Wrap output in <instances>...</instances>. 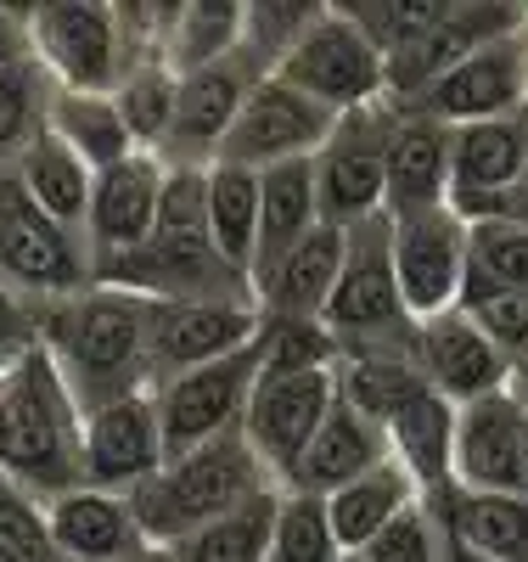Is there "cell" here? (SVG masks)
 I'll use <instances>...</instances> for the list:
<instances>
[{
  "label": "cell",
  "mask_w": 528,
  "mask_h": 562,
  "mask_svg": "<svg viewBox=\"0 0 528 562\" xmlns=\"http://www.w3.org/2000/svg\"><path fill=\"white\" fill-rule=\"evenodd\" d=\"M147 326H153V299L96 281V288L63 304H40V349L57 360L79 411H90L119 394L153 389Z\"/></svg>",
  "instance_id": "6da1fadb"
},
{
  "label": "cell",
  "mask_w": 528,
  "mask_h": 562,
  "mask_svg": "<svg viewBox=\"0 0 528 562\" xmlns=\"http://www.w3.org/2000/svg\"><path fill=\"white\" fill-rule=\"evenodd\" d=\"M79 428L85 411L63 383L57 360L29 349L23 366L0 383V479L40 506L79 490Z\"/></svg>",
  "instance_id": "7a4b0ae2"
},
{
  "label": "cell",
  "mask_w": 528,
  "mask_h": 562,
  "mask_svg": "<svg viewBox=\"0 0 528 562\" xmlns=\"http://www.w3.org/2000/svg\"><path fill=\"white\" fill-rule=\"evenodd\" d=\"M265 490H281V484L270 479V467L259 461L248 434L236 428L203 450H191V456H175L153 484H141L130 495V506L141 518V535L153 546H175L191 529L225 518V512H236L243 501H254Z\"/></svg>",
  "instance_id": "3957f363"
},
{
  "label": "cell",
  "mask_w": 528,
  "mask_h": 562,
  "mask_svg": "<svg viewBox=\"0 0 528 562\" xmlns=\"http://www.w3.org/2000/svg\"><path fill=\"white\" fill-rule=\"evenodd\" d=\"M29 57L57 90H85V97H113L124 74L135 68L130 34L119 7L96 0H52V7H23Z\"/></svg>",
  "instance_id": "277c9868"
},
{
  "label": "cell",
  "mask_w": 528,
  "mask_h": 562,
  "mask_svg": "<svg viewBox=\"0 0 528 562\" xmlns=\"http://www.w3.org/2000/svg\"><path fill=\"white\" fill-rule=\"evenodd\" d=\"M0 288H12L34 304H63L96 288L85 237L63 231L52 214H40L12 169H0Z\"/></svg>",
  "instance_id": "5b68a950"
},
{
  "label": "cell",
  "mask_w": 528,
  "mask_h": 562,
  "mask_svg": "<svg viewBox=\"0 0 528 562\" xmlns=\"http://www.w3.org/2000/svg\"><path fill=\"white\" fill-rule=\"evenodd\" d=\"M276 79L304 90L310 102L332 108L338 119L389 102V63H382V52L360 34V23L344 7H321L310 18L299 45L281 57Z\"/></svg>",
  "instance_id": "8992f818"
},
{
  "label": "cell",
  "mask_w": 528,
  "mask_h": 562,
  "mask_svg": "<svg viewBox=\"0 0 528 562\" xmlns=\"http://www.w3.org/2000/svg\"><path fill=\"white\" fill-rule=\"evenodd\" d=\"M321 326L338 344L400 338L416 326L405 315V293H400V276H394V220L389 214H371V220L349 225L344 276H338V293H332Z\"/></svg>",
  "instance_id": "52a82bcc"
},
{
  "label": "cell",
  "mask_w": 528,
  "mask_h": 562,
  "mask_svg": "<svg viewBox=\"0 0 528 562\" xmlns=\"http://www.w3.org/2000/svg\"><path fill=\"white\" fill-rule=\"evenodd\" d=\"M102 288H124L153 304H186V299H254V281L231 270L209 237H164L153 231L141 248L108 259L96 270Z\"/></svg>",
  "instance_id": "ba28073f"
},
{
  "label": "cell",
  "mask_w": 528,
  "mask_h": 562,
  "mask_svg": "<svg viewBox=\"0 0 528 562\" xmlns=\"http://www.w3.org/2000/svg\"><path fill=\"white\" fill-rule=\"evenodd\" d=\"M467 270H472V225L450 203L394 220V276L405 293V315L416 326L467 304Z\"/></svg>",
  "instance_id": "9c48e42d"
},
{
  "label": "cell",
  "mask_w": 528,
  "mask_h": 562,
  "mask_svg": "<svg viewBox=\"0 0 528 562\" xmlns=\"http://www.w3.org/2000/svg\"><path fill=\"white\" fill-rule=\"evenodd\" d=\"M254 383H259V344L231 355V360H214V366H198V371H180V378L158 383L153 400H158V422H164V450L169 461L175 456H191L225 434L243 428L248 416V400H254Z\"/></svg>",
  "instance_id": "30bf717a"
},
{
  "label": "cell",
  "mask_w": 528,
  "mask_h": 562,
  "mask_svg": "<svg viewBox=\"0 0 528 562\" xmlns=\"http://www.w3.org/2000/svg\"><path fill=\"white\" fill-rule=\"evenodd\" d=\"M389 124H394V102L344 113L332 140L315 153V186H321L326 225L349 231V225L382 214V198H389Z\"/></svg>",
  "instance_id": "8fae6325"
},
{
  "label": "cell",
  "mask_w": 528,
  "mask_h": 562,
  "mask_svg": "<svg viewBox=\"0 0 528 562\" xmlns=\"http://www.w3.org/2000/svg\"><path fill=\"white\" fill-rule=\"evenodd\" d=\"M169 467L164 450V422H158V400L153 389L141 394H119L108 405L85 411L79 428V473L90 490H113V495H135L141 484H153Z\"/></svg>",
  "instance_id": "7c38bea8"
},
{
  "label": "cell",
  "mask_w": 528,
  "mask_h": 562,
  "mask_svg": "<svg viewBox=\"0 0 528 562\" xmlns=\"http://www.w3.org/2000/svg\"><path fill=\"white\" fill-rule=\"evenodd\" d=\"M265 333V315L254 299H186V304H153V326H147V371L153 389L198 371L214 360H231L254 349Z\"/></svg>",
  "instance_id": "4fadbf2b"
},
{
  "label": "cell",
  "mask_w": 528,
  "mask_h": 562,
  "mask_svg": "<svg viewBox=\"0 0 528 562\" xmlns=\"http://www.w3.org/2000/svg\"><path fill=\"white\" fill-rule=\"evenodd\" d=\"M338 405V366L332 371H259L243 434L270 467V479L287 490L293 467L304 461L310 439L321 434V422Z\"/></svg>",
  "instance_id": "5bb4252c"
},
{
  "label": "cell",
  "mask_w": 528,
  "mask_h": 562,
  "mask_svg": "<svg viewBox=\"0 0 528 562\" xmlns=\"http://www.w3.org/2000/svg\"><path fill=\"white\" fill-rule=\"evenodd\" d=\"M332 130H338V113L310 102L304 90L281 85L276 74H265L214 164H243L254 175L281 169V164H304L332 140Z\"/></svg>",
  "instance_id": "9a60e30c"
},
{
  "label": "cell",
  "mask_w": 528,
  "mask_h": 562,
  "mask_svg": "<svg viewBox=\"0 0 528 562\" xmlns=\"http://www.w3.org/2000/svg\"><path fill=\"white\" fill-rule=\"evenodd\" d=\"M528 29V7H506V0H450L439 12V23L427 29L405 57L389 63V102L411 108L427 85H439L450 68H461L467 57L490 52L495 40Z\"/></svg>",
  "instance_id": "2e32d148"
},
{
  "label": "cell",
  "mask_w": 528,
  "mask_h": 562,
  "mask_svg": "<svg viewBox=\"0 0 528 562\" xmlns=\"http://www.w3.org/2000/svg\"><path fill=\"white\" fill-rule=\"evenodd\" d=\"M259 63L248 52H236L214 68H198V74H180V102H175V130L164 140V164H214L220 147L231 140L236 119H243L254 85H259Z\"/></svg>",
  "instance_id": "e0dca14e"
},
{
  "label": "cell",
  "mask_w": 528,
  "mask_h": 562,
  "mask_svg": "<svg viewBox=\"0 0 528 562\" xmlns=\"http://www.w3.org/2000/svg\"><path fill=\"white\" fill-rule=\"evenodd\" d=\"M411 108L434 113L450 130L506 119V113H528V29L495 40L490 52H478L461 68H450L439 85H427Z\"/></svg>",
  "instance_id": "ac0fdd59"
},
{
  "label": "cell",
  "mask_w": 528,
  "mask_h": 562,
  "mask_svg": "<svg viewBox=\"0 0 528 562\" xmlns=\"http://www.w3.org/2000/svg\"><path fill=\"white\" fill-rule=\"evenodd\" d=\"M467 495H528V411L512 394L461 405L456 422V479Z\"/></svg>",
  "instance_id": "d6986e66"
},
{
  "label": "cell",
  "mask_w": 528,
  "mask_h": 562,
  "mask_svg": "<svg viewBox=\"0 0 528 562\" xmlns=\"http://www.w3.org/2000/svg\"><path fill=\"white\" fill-rule=\"evenodd\" d=\"M416 366L427 389L445 394L450 405H478L490 394H506L512 383V360L490 344V333L467 310H450L439 321L416 326Z\"/></svg>",
  "instance_id": "ffe728a7"
},
{
  "label": "cell",
  "mask_w": 528,
  "mask_h": 562,
  "mask_svg": "<svg viewBox=\"0 0 528 562\" xmlns=\"http://www.w3.org/2000/svg\"><path fill=\"white\" fill-rule=\"evenodd\" d=\"M158 198H164V158L158 153H135V158L96 175L90 225H85V248H90L96 270L153 237L158 231Z\"/></svg>",
  "instance_id": "44dd1931"
},
{
  "label": "cell",
  "mask_w": 528,
  "mask_h": 562,
  "mask_svg": "<svg viewBox=\"0 0 528 562\" xmlns=\"http://www.w3.org/2000/svg\"><path fill=\"white\" fill-rule=\"evenodd\" d=\"M450 147L456 130L439 124L422 108H394L389 124V198H382V214L389 220H411L427 209L450 203Z\"/></svg>",
  "instance_id": "7402d4cb"
},
{
  "label": "cell",
  "mask_w": 528,
  "mask_h": 562,
  "mask_svg": "<svg viewBox=\"0 0 528 562\" xmlns=\"http://www.w3.org/2000/svg\"><path fill=\"white\" fill-rule=\"evenodd\" d=\"M427 394V378L416 366V326L400 338H355L338 344V400L360 411L366 422L389 428V422Z\"/></svg>",
  "instance_id": "603a6c76"
},
{
  "label": "cell",
  "mask_w": 528,
  "mask_h": 562,
  "mask_svg": "<svg viewBox=\"0 0 528 562\" xmlns=\"http://www.w3.org/2000/svg\"><path fill=\"white\" fill-rule=\"evenodd\" d=\"M45 529H52V546L63 562H130L141 546H153L141 535L130 495L90 490V484L45 501Z\"/></svg>",
  "instance_id": "cb8c5ba5"
},
{
  "label": "cell",
  "mask_w": 528,
  "mask_h": 562,
  "mask_svg": "<svg viewBox=\"0 0 528 562\" xmlns=\"http://www.w3.org/2000/svg\"><path fill=\"white\" fill-rule=\"evenodd\" d=\"M344 254H349V231L344 225H315L310 237L254 288L259 315L265 321H321L332 293H338Z\"/></svg>",
  "instance_id": "d4e9b609"
},
{
  "label": "cell",
  "mask_w": 528,
  "mask_h": 562,
  "mask_svg": "<svg viewBox=\"0 0 528 562\" xmlns=\"http://www.w3.org/2000/svg\"><path fill=\"white\" fill-rule=\"evenodd\" d=\"M528 180V113L461 124L450 147V209H472L506 186Z\"/></svg>",
  "instance_id": "484cf974"
},
{
  "label": "cell",
  "mask_w": 528,
  "mask_h": 562,
  "mask_svg": "<svg viewBox=\"0 0 528 562\" xmlns=\"http://www.w3.org/2000/svg\"><path fill=\"white\" fill-rule=\"evenodd\" d=\"M394 450H389V428H377V422H366L360 411H349L344 400L332 405V416L321 422V434L310 439L304 461L293 467V479H287V490H304V495H332L344 490L355 479H366L371 467H382Z\"/></svg>",
  "instance_id": "4316f807"
},
{
  "label": "cell",
  "mask_w": 528,
  "mask_h": 562,
  "mask_svg": "<svg viewBox=\"0 0 528 562\" xmlns=\"http://www.w3.org/2000/svg\"><path fill=\"white\" fill-rule=\"evenodd\" d=\"M321 220V186H315V158L281 164L259 175V248H254V288L293 254Z\"/></svg>",
  "instance_id": "83f0119b"
},
{
  "label": "cell",
  "mask_w": 528,
  "mask_h": 562,
  "mask_svg": "<svg viewBox=\"0 0 528 562\" xmlns=\"http://www.w3.org/2000/svg\"><path fill=\"white\" fill-rule=\"evenodd\" d=\"M456 422H461V405H450L445 394H416L394 422H389V450L405 473L422 484V495H450V479H456Z\"/></svg>",
  "instance_id": "f1b7e54d"
},
{
  "label": "cell",
  "mask_w": 528,
  "mask_h": 562,
  "mask_svg": "<svg viewBox=\"0 0 528 562\" xmlns=\"http://www.w3.org/2000/svg\"><path fill=\"white\" fill-rule=\"evenodd\" d=\"M416 501H422V484L389 456L382 467H371L366 479L332 490V495H326V518H332V535H338L344 557H360V551H366L382 529H389L405 506H416Z\"/></svg>",
  "instance_id": "f546056e"
},
{
  "label": "cell",
  "mask_w": 528,
  "mask_h": 562,
  "mask_svg": "<svg viewBox=\"0 0 528 562\" xmlns=\"http://www.w3.org/2000/svg\"><path fill=\"white\" fill-rule=\"evenodd\" d=\"M450 546L472 562H528V495H439Z\"/></svg>",
  "instance_id": "4dcf8cb0"
},
{
  "label": "cell",
  "mask_w": 528,
  "mask_h": 562,
  "mask_svg": "<svg viewBox=\"0 0 528 562\" xmlns=\"http://www.w3.org/2000/svg\"><path fill=\"white\" fill-rule=\"evenodd\" d=\"M12 175L23 180V192L34 198L40 214H52L63 231L85 237V225H90V192H96V169H90L79 153H68L63 140L45 130L34 147L18 158Z\"/></svg>",
  "instance_id": "1f68e13d"
},
{
  "label": "cell",
  "mask_w": 528,
  "mask_h": 562,
  "mask_svg": "<svg viewBox=\"0 0 528 562\" xmlns=\"http://www.w3.org/2000/svg\"><path fill=\"white\" fill-rule=\"evenodd\" d=\"M45 130H52L68 153H79V158H85L96 175L141 153L113 97H85V90H57V97H52V113H45Z\"/></svg>",
  "instance_id": "d6a6232c"
},
{
  "label": "cell",
  "mask_w": 528,
  "mask_h": 562,
  "mask_svg": "<svg viewBox=\"0 0 528 562\" xmlns=\"http://www.w3.org/2000/svg\"><path fill=\"white\" fill-rule=\"evenodd\" d=\"M209 243L231 270L254 281L259 248V175L243 164H209Z\"/></svg>",
  "instance_id": "836d02e7"
},
{
  "label": "cell",
  "mask_w": 528,
  "mask_h": 562,
  "mask_svg": "<svg viewBox=\"0 0 528 562\" xmlns=\"http://www.w3.org/2000/svg\"><path fill=\"white\" fill-rule=\"evenodd\" d=\"M276 506L281 490H265L254 501H243L225 518L191 529L186 540H175V562H265L270 557V529H276Z\"/></svg>",
  "instance_id": "e575fe53"
},
{
  "label": "cell",
  "mask_w": 528,
  "mask_h": 562,
  "mask_svg": "<svg viewBox=\"0 0 528 562\" xmlns=\"http://www.w3.org/2000/svg\"><path fill=\"white\" fill-rule=\"evenodd\" d=\"M243 52V7L236 0H203V7H175L169 23V45H164V63L175 74H198L214 68L225 57Z\"/></svg>",
  "instance_id": "d590c367"
},
{
  "label": "cell",
  "mask_w": 528,
  "mask_h": 562,
  "mask_svg": "<svg viewBox=\"0 0 528 562\" xmlns=\"http://www.w3.org/2000/svg\"><path fill=\"white\" fill-rule=\"evenodd\" d=\"M52 97H57V85L40 74L34 57L0 63V169H18V158L45 135Z\"/></svg>",
  "instance_id": "8d00e7d4"
},
{
  "label": "cell",
  "mask_w": 528,
  "mask_h": 562,
  "mask_svg": "<svg viewBox=\"0 0 528 562\" xmlns=\"http://www.w3.org/2000/svg\"><path fill=\"white\" fill-rule=\"evenodd\" d=\"M113 102L135 135L141 153H164V140L175 130V102H180V74L164 57H147L124 74V85L113 90Z\"/></svg>",
  "instance_id": "74e56055"
},
{
  "label": "cell",
  "mask_w": 528,
  "mask_h": 562,
  "mask_svg": "<svg viewBox=\"0 0 528 562\" xmlns=\"http://www.w3.org/2000/svg\"><path fill=\"white\" fill-rule=\"evenodd\" d=\"M472 225V270H467V304L490 293H528V231L467 220Z\"/></svg>",
  "instance_id": "f35d334b"
},
{
  "label": "cell",
  "mask_w": 528,
  "mask_h": 562,
  "mask_svg": "<svg viewBox=\"0 0 528 562\" xmlns=\"http://www.w3.org/2000/svg\"><path fill=\"white\" fill-rule=\"evenodd\" d=\"M265 562H344V546H338V535H332V518H326L321 495L281 490Z\"/></svg>",
  "instance_id": "ab89813d"
},
{
  "label": "cell",
  "mask_w": 528,
  "mask_h": 562,
  "mask_svg": "<svg viewBox=\"0 0 528 562\" xmlns=\"http://www.w3.org/2000/svg\"><path fill=\"white\" fill-rule=\"evenodd\" d=\"M450 7V0H349V18L360 23V34L382 52V63L405 57L411 45L439 23V12Z\"/></svg>",
  "instance_id": "60d3db41"
},
{
  "label": "cell",
  "mask_w": 528,
  "mask_h": 562,
  "mask_svg": "<svg viewBox=\"0 0 528 562\" xmlns=\"http://www.w3.org/2000/svg\"><path fill=\"white\" fill-rule=\"evenodd\" d=\"M445 551H456V546H450V529H445V506H439L434 495H422V501L405 506L400 518L382 529L360 557H366V562H445Z\"/></svg>",
  "instance_id": "b9f144b4"
},
{
  "label": "cell",
  "mask_w": 528,
  "mask_h": 562,
  "mask_svg": "<svg viewBox=\"0 0 528 562\" xmlns=\"http://www.w3.org/2000/svg\"><path fill=\"white\" fill-rule=\"evenodd\" d=\"M158 231L164 237H209V169L203 164H164Z\"/></svg>",
  "instance_id": "7bdbcfd3"
},
{
  "label": "cell",
  "mask_w": 528,
  "mask_h": 562,
  "mask_svg": "<svg viewBox=\"0 0 528 562\" xmlns=\"http://www.w3.org/2000/svg\"><path fill=\"white\" fill-rule=\"evenodd\" d=\"M321 7H243V52L259 63V74H276L281 57L299 45V34L310 29Z\"/></svg>",
  "instance_id": "ee69618b"
},
{
  "label": "cell",
  "mask_w": 528,
  "mask_h": 562,
  "mask_svg": "<svg viewBox=\"0 0 528 562\" xmlns=\"http://www.w3.org/2000/svg\"><path fill=\"white\" fill-rule=\"evenodd\" d=\"M478 326L490 333V344L517 366V360H528V293H490V299H472V304H461Z\"/></svg>",
  "instance_id": "f6af8a7d"
},
{
  "label": "cell",
  "mask_w": 528,
  "mask_h": 562,
  "mask_svg": "<svg viewBox=\"0 0 528 562\" xmlns=\"http://www.w3.org/2000/svg\"><path fill=\"white\" fill-rule=\"evenodd\" d=\"M0 349H12V355L40 349V304L12 288H0Z\"/></svg>",
  "instance_id": "bcb514c9"
},
{
  "label": "cell",
  "mask_w": 528,
  "mask_h": 562,
  "mask_svg": "<svg viewBox=\"0 0 528 562\" xmlns=\"http://www.w3.org/2000/svg\"><path fill=\"white\" fill-rule=\"evenodd\" d=\"M461 220H495V225L528 231V180H517V186H506V192H495V198H484V203L461 209Z\"/></svg>",
  "instance_id": "7dc6e473"
},
{
  "label": "cell",
  "mask_w": 528,
  "mask_h": 562,
  "mask_svg": "<svg viewBox=\"0 0 528 562\" xmlns=\"http://www.w3.org/2000/svg\"><path fill=\"white\" fill-rule=\"evenodd\" d=\"M29 57V34H23V12L0 7V63H18Z\"/></svg>",
  "instance_id": "c3c4849f"
},
{
  "label": "cell",
  "mask_w": 528,
  "mask_h": 562,
  "mask_svg": "<svg viewBox=\"0 0 528 562\" xmlns=\"http://www.w3.org/2000/svg\"><path fill=\"white\" fill-rule=\"evenodd\" d=\"M506 394L528 411V360H517V366H512V383H506Z\"/></svg>",
  "instance_id": "681fc988"
},
{
  "label": "cell",
  "mask_w": 528,
  "mask_h": 562,
  "mask_svg": "<svg viewBox=\"0 0 528 562\" xmlns=\"http://www.w3.org/2000/svg\"><path fill=\"white\" fill-rule=\"evenodd\" d=\"M130 562H175V551H169V546H141Z\"/></svg>",
  "instance_id": "f907efd6"
},
{
  "label": "cell",
  "mask_w": 528,
  "mask_h": 562,
  "mask_svg": "<svg viewBox=\"0 0 528 562\" xmlns=\"http://www.w3.org/2000/svg\"><path fill=\"white\" fill-rule=\"evenodd\" d=\"M344 562H366V557H344Z\"/></svg>",
  "instance_id": "816d5d0a"
}]
</instances>
